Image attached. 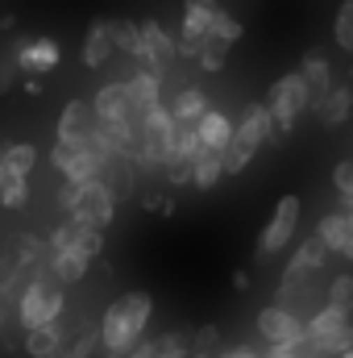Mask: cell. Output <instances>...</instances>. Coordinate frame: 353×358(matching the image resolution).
<instances>
[{
    "label": "cell",
    "instance_id": "cell-29",
    "mask_svg": "<svg viewBox=\"0 0 353 358\" xmlns=\"http://www.w3.org/2000/svg\"><path fill=\"white\" fill-rule=\"evenodd\" d=\"M96 346H100V325H96V329H80L75 338H67L63 350H59V358H88Z\"/></svg>",
    "mask_w": 353,
    "mask_h": 358
},
{
    "label": "cell",
    "instance_id": "cell-46",
    "mask_svg": "<svg viewBox=\"0 0 353 358\" xmlns=\"http://www.w3.org/2000/svg\"><path fill=\"white\" fill-rule=\"evenodd\" d=\"M350 221H353V213H350Z\"/></svg>",
    "mask_w": 353,
    "mask_h": 358
},
{
    "label": "cell",
    "instance_id": "cell-8",
    "mask_svg": "<svg viewBox=\"0 0 353 358\" xmlns=\"http://www.w3.org/2000/svg\"><path fill=\"white\" fill-rule=\"evenodd\" d=\"M258 334H262L270 346H287V350H295V346L308 338V325L299 321V313L270 304V308L258 313Z\"/></svg>",
    "mask_w": 353,
    "mask_h": 358
},
{
    "label": "cell",
    "instance_id": "cell-12",
    "mask_svg": "<svg viewBox=\"0 0 353 358\" xmlns=\"http://www.w3.org/2000/svg\"><path fill=\"white\" fill-rule=\"evenodd\" d=\"M91 113H96V121H137L142 125V113L129 104L125 84H104L91 100Z\"/></svg>",
    "mask_w": 353,
    "mask_h": 358
},
{
    "label": "cell",
    "instance_id": "cell-45",
    "mask_svg": "<svg viewBox=\"0 0 353 358\" xmlns=\"http://www.w3.org/2000/svg\"><path fill=\"white\" fill-rule=\"evenodd\" d=\"M341 358H353V350H350V355H341Z\"/></svg>",
    "mask_w": 353,
    "mask_h": 358
},
{
    "label": "cell",
    "instance_id": "cell-7",
    "mask_svg": "<svg viewBox=\"0 0 353 358\" xmlns=\"http://www.w3.org/2000/svg\"><path fill=\"white\" fill-rule=\"evenodd\" d=\"M308 342H312L316 350H324V355H350V350H353L350 317L324 304V308H320V313H312V321H308Z\"/></svg>",
    "mask_w": 353,
    "mask_h": 358
},
{
    "label": "cell",
    "instance_id": "cell-5",
    "mask_svg": "<svg viewBox=\"0 0 353 358\" xmlns=\"http://www.w3.org/2000/svg\"><path fill=\"white\" fill-rule=\"evenodd\" d=\"M175 138H179V121L171 108L154 104L142 113V159L146 163H171L175 159Z\"/></svg>",
    "mask_w": 353,
    "mask_h": 358
},
{
    "label": "cell",
    "instance_id": "cell-34",
    "mask_svg": "<svg viewBox=\"0 0 353 358\" xmlns=\"http://www.w3.org/2000/svg\"><path fill=\"white\" fill-rule=\"evenodd\" d=\"M333 183H337V192H341V200H345V213H353V163L350 159H341V163L333 167Z\"/></svg>",
    "mask_w": 353,
    "mask_h": 358
},
{
    "label": "cell",
    "instance_id": "cell-1",
    "mask_svg": "<svg viewBox=\"0 0 353 358\" xmlns=\"http://www.w3.org/2000/svg\"><path fill=\"white\" fill-rule=\"evenodd\" d=\"M150 317H154V296L150 292H137V287L133 292H121L104 308V317H100V350L108 358H125L142 342Z\"/></svg>",
    "mask_w": 353,
    "mask_h": 358
},
{
    "label": "cell",
    "instance_id": "cell-35",
    "mask_svg": "<svg viewBox=\"0 0 353 358\" xmlns=\"http://www.w3.org/2000/svg\"><path fill=\"white\" fill-rule=\"evenodd\" d=\"M25 200H29V179H8L4 192H0V204L13 213V208H21Z\"/></svg>",
    "mask_w": 353,
    "mask_h": 358
},
{
    "label": "cell",
    "instance_id": "cell-9",
    "mask_svg": "<svg viewBox=\"0 0 353 358\" xmlns=\"http://www.w3.org/2000/svg\"><path fill=\"white\" fill-rule=\"evenodd\" d=\"M100 250H104V234L80 225V221H63L50 234V255H84V259H96Z\"/></svg>",
    "mask_w": 353,
    "mask_h": 358
},
{
    "label": "cell",
    "instance_id": "cell-15",
    "mask_svg": "<svg viewBox=\"0 0 353 358\" xmlns=\"http://www.w3.org/2000/svg\"><path fill=\"white\" fill-rule=\"evenodd\" d=\"M195 134H200V146H204V150H212V155H225V150H229V142H233V134H237V125H233V121H229L220 108H208V113L200 117Z\"/></svg>",
    "mask_w": 353,
    "mask_h": 358
},
{
    "label": "cell",
    "instance_id": "cell-3",
    "mask_svg": "<svg viewBox=\"0 0 353 358\" xmlns=\"http://www.w3.org/2000/svg\"><path fill=\"white\" fill-rule=\"evenodd\" d=\"M59 200H63V208L71 213V221H80V225H88V229H108L112 221H117V196L104 187V179H91V183H63V192H59Z\"/></svg>",
    "mask_w": 353,
    "mask_h": 358
},
{
    "label": "cell",
    "instance_id": "cell-16",
    "mask_svg": "<svg viewBox=\"0 0 353 358\" xmlns=\"http://www.w3.org/2000/svg\"><path fill=\"white\" fill-rule=\"evenodd\" d=\"M84 67L91 71H100V67H108V59L117 55V42H112V21H91L88 38H84Z\"/></svg>",
    "mask_w": 353,
    "mask_h": 358
},
{
    "label": "cell",
    "instance_id": "cell-10",
    "mask_svg": "<svg viewBox=\"0 0 353 358\" xmlns=\"http://www.w3.org/2000/svg\"><path fill=\"white\" fill-rule=\"evenodd\" d=\"M13 59H17V67L33 80V76H46L50 67H59L63 50H59L54 38H21L17 50H13Z\"/></svg>",
    "mask_w": 353,
    "mask_h": 358
},
{
    "label": "cell",
    "instance_id": "cell-33",
    "mask_svg": "<svg viewBox=\"0 0 353 358\" xmlns=\"http://www.w3.org/2000/svg\"><path fill=\"white\" fill-rule=\"evenodd\" d=\"M241 38V21L233 17V13H216V25H212V42H220V46H233Z\"/></svg>",
    "mask_w": 353,
    "mask_h": 358
},
{
    "label": "cell",
    "instance_id": "cell-17",
    "mask_svg": "<svg viewBox=\"0 0 353 358\" xmlns=\"http://www.w3.org/2000/svg\"><path fill=\"white\" fill-rule=\"evenodd\" d=\"M216 13H220L216 0H183V34L187 38H200V42H212Z\"/></svg>",
    "mask_w": 353,
    "mask_h": 358
},
{
    "label": "cell",
    "instance_id": "cell-36",
    "mask_svg": "<svg viewBox=\"0 0 353 358\" xmlns=\"http://www.w3.org/2000/svg\"><path fill=\"white\" fill-rule=\"evenodd\" d=\"M225 59H229V46L208 42V46H204V55H200V67H204V71H220V67H225Z\"/></svg>",
    "mask_w": 353,
    "mask_h": 358
},
{
    "label": "cell",
    "instance_id": "cell-18",
    "mask_svg": "<svg viewBox=\"0 0 353 358\" xmlns=\"http://www.w3.org/2000/svg\"><path fill=\"white\" fill-rule=\"evenodd\" d=\"M125 92H129V104H133L137 113H146V108L163 104V100H158V96H163V76H158V71H137V76L125 80Z\"/></svg>",
    "mask_w": 353,
    "mask_h": 358
},
{
    "label": "cell",
    "instance_id": "cell-38",
    "mask_svg": "<svg viewBox=\"0 0 353 358\" xmlns=\"http://www.w3.org/2000/svg\"><path fill=\"white\" fill-rule=\"evenodd\" d=\"M21 259H25V267H38V263H42V246H38V238H21Z\"/></svg>",
    "mask_w": 353,
    "mask_h": 358
},
{
    "label": "cell",
    "instance_id": "cell-2",
    "mask_svg": "<svg viewBox=\"0 0 353 358\" xmlns=\"http://www.w3.org/2000/svg\"><path fill=\"white\" fill-rule=\"evenodd\" d=\"M63 304H67V292H63V283L54 279V271H38V275L21 287V296H17V325H21L25 334L46 329V325H59Z\"/></svg>",
    "mask_w": 353,
    "mask_h": 358
},
{
    "label": "cell",
    "instance_id": "cell-6",
    "mask_svg": "<svg viewBox=\"0 0 353 358\" xmlns=\"http://www.w3.org/2000/svg\"><path fill=\"white\" fill-rule=\"evenodd\" d=\"M299 213H303V200L295 192H287L274 204V217L266 221L262 238H258V259H274V255H283V246H291L295 225H299Z\"/></svg>",
    "mask_w": 353,
    "mask_h": 358
},
{
    "label": "cell",
    "instance_id": "cell-37",
    "mask_svg": "<svg viewBox=\"0 0 353 358\" xmlns=\"http://www.w3.org/2000/svg\"><path fill=\"white\" fill-rule=\"evenodd\" d=\"M17 71H21V67H17V59H13V55H4V59H0V96H4V92H13Z\"/></svg>",
    "mask_w": 353,
    "mask_h": 358
},
{
    "label": "cell",
    "instance_id": "cell-42",
    "mask_svg": "<svg viewBox=\"0 0 353 358\" xmlns=\"http://www.w3.org/2000/svg\"><path fill=\"white\" fill-rule=\"evenodd\" d=\"M266 358H299L295 350H287V346H270V355Z\"/></svg>",
    "mask_w": 353,
    "mask_h": 358
},
{
    "label": "cell",
    "instance_id": "cell-21",
    "mask_svg": "<svg viewBox=\"0 0 353 358\" xmlns=\"http://www.w3.org/2000/svg\"><path fill=\"white\" fill-rule=\"evenodd\" d=\"M324 259H329V250H324V242L312 234V238H308V242H303V246L291 255V263H287V271H283V275L299 279L303 271H320V267H324Z\"/></svg>",
    "mask_w": 353,
    "mask_h": 358
},
{
    "label": "cell",
    "instance_id": "cell-23",
    "mask_svg": "<svg viewBox=\"0 0 353 358\" xmlns=\"http://www.w3.org/2000/svg\"><path fill=\"white\" fill-rule=\"evenodd\" d=\"M63 329L59 325H46V329H33V334H25V355L29 358H59L63 350Z\"/></svg>",
    "mask_w": 353,
    "mask_h": 358
},
{
    "label": "cell",
    "instance_id": "cell-39",
    "mask_svg": "<svg viewBox=\"0 0 353 358\" xmlns=\"http://www.w3.org/2000/svg\"><path fill=\"white\" fill-rule=\"evenodd\" d=\"M8 313L17 317V300H13V283H8V279H0V321H4Z\"/></svg>",
    "mask_w": 353,
    "mask_h": 358
},
{
    "label": "cell",
    "instance_id": "cell-4",
    "mask_svg": "<svg viewBox=\"0 0 353 358\" xmlns=\"http://www.w3.org/2000/svg\"><path fill=\"white\" fill-rule=\"evenodd\" d=\"M312 100H316V96H312L308 80H303L299 71H291V76L274 80L270 92H266V108H270V121H274V138H287V134L295 129L299 113H303Z\"/></svg>",
    "mask_w": 353,
    "mask_h": 358
},
{
    "label": "cell",
    "instance_id": "cell-43",
    "mask_svg": "<svg viewBox=\"0 0 353 358\" xmlns=\"http://www.w3.org/2000/svg\"><path fill=\"white\" fill-rule=\"evenodd\" d=\"M4 183H8V171H4V159H0V192H4Z\"/></svg>",
    "mask_w": 353,
    "mask_h": 358
},
{
    "label": "cell",
    "instance_id": "cell-28",
    "mask_svg": "<svg viewBox=\"0 0 353 358\" xmlns=\"http://www.w3.org/2000/svg\"><path fill=\"white\" fill-rule=\"evenodd\" d=\"M50 267H54V279L67 287V283H80L88 275L91 259H84V255H50Z\"/></svg>",
    "mask_w": 353,
    "mask_h": 358
},
{
    "label": "cell",
    "instance_id": "cell-30",
    "mask_svg": "<svg viewBox=\"0 0 353 358\" xmlns=\"http://www.w3.org/2000/svg\"><path fill=\"white\" fill-rule=\"evenodd\" d=\"M333 38H337V46L345 55H353V0H341L337 21H333Z\"/></svg>",
    "mask_w": 353,
    "mask_h": 358
},
{
    "label": "cell",
    "instance_id": "cell-25",
    "mask_svg": "<svg viewBox=\"0 0 353 358\" xmlns=\"http://www.w3.org/2000/svg\"><path fill=\"white\" fill-rule=\"evenodd\" d=\"M146 358H191V334H163V338H150L146 342Z\"/></svg>",
    "mask_w": 353,
    "mask_h": 358
},
{
    "label": "cell",
    "instance_id": "cell-22",
    "mask_svg": "<svg viewBox=\"0 0 353 358\" xmlns=\"http://www.w3.org/2000/svg\"><path fill=\"white\" fill-rule=\"evenodd\" d=\"M208 108H212V104H208L204 88H183L175 96V104H171V113H175L179 125H200V117H204Z\"/></svg>",
    "mask_w": 353,
    "mask_h": 358
},
{
    "label": "cell",
    "instance_id": "cell-27",
    "mask_svg": "<svg viewBox=\"0 0 353 358\" xmlns=\"http://www.w3.org/2000/svg\"><path fill=\"white\" fill-rule=\"evenodd\" d=\"M225 179V163H220V155H212V150H204L200 159H195V167H191V187H200V192H208V187H216Z\"/></svg>",
    "mask_w": 353,
    "mask_h": 358
},
{
    "label": "cell",
    "instance_id": "cell-14",
    "mask_svg": "<svg viewBox=\"0 0 353 358\" xmlns=\"http://www.w3.org/2000/svg\"><path fill=\"white\" fill-rule=\"evenodd\" d=\"M316 238L324 242L329 255H345V259H353V221H350V213H324L320 225H316Z\"/></svg>",
    "mask_w": 353,
    "mask_h": 358
},
{
    "label": "cell",
    "instance_id": "cell-32",
    "mask_svg": "<svg viewBox=\"0 0 353 358\" xmlns=\"http://www.w3.org/2000/svg\"><path fill=\"white\" fill-rule=\"evenodd\" d=\"M216 346H220V329L216 325H200L191 334V358H212Z\"/></svg>",
    "mask_w": 353,
    "mask_h": 358
},
{
    "label": "cell",
    "instance_id": "cell-31",
    "mask_svg": "<svg viewBox=\"0 0 353 358\" xmlns=\"http://www.w3.org/2000/svg\"><path fill=\"white\" fill-rule=\"evenodd\" d=\"M329 308L353 313V275H337V279L329 283Z\"/></svg>",
    "mask_w": 353,
    "mask_h": 358
},
{
    "label": "cell",
    "instance_id": "cell-41",
    "mask_svg": "<svg viewBox=\"0 0 353 358\" xmlns=\"http://www.w3.org/2000/svg\"><path fill=\"white\" fill-rule=\"evenodd\" d=\"M250 287V275L246 271H233V292H246Z\"/></svg>",
    "mask_w": 353,
    "mask_h": 358
},
{
    "label": "cell",
    "instance_id": "cell-24",
    "mask_svg": "<svg viewBox=\"0 0 353 358\" xmlns=\"http://www.w3.org/2000/svg\"><path fill=\"white\" fill-rule=\"evenodd\" d=\"M299 76L308 80V88L316 100H324L333 84H329V76H333V67H329V59H320V55H303V63H299Z\"/></svg>",
    "mask_w": 353,
    "mask_h": 358
},
{
    "label": "cell",
    "instance_id": "cell-26",
    "mask_svg": "<svg viewBox=\"0 0 353 358\" xmlns=\"http://www.w3.org/2000/svg\"><path fill=\"white\" fill-rule=\"evenodd\" d=\"M112 42H117V50L133 55L137 63L146 59V42H142V21H112Z\"/></svg>",
    "mask_w": 353,
    "mask_h": 358
},
{
    "label": "cell",
    "instance_id": "cell-44",
    "mask_svg": "<svg viewBox=\"0 0 353 358\" xmlns=\"http://www.w3.org/2000/svg\"><path fill=\"white\" fill-rule=\"evenodd\" d=\"M350 84H353V67H350Z\"/></svg>",
    "mask_w": 353,
    "mask_h": 358
},
{
    "label": "cell",
    "instance_id": "cell-13",
    "mask_svg": "<svg viewBox=\"0 0 353 358\" xmlns=\"http://www.w3.org/2000/svg\"><path fill=\"white\" fill-rule=\"evenodd\" d=\"M241 146H250L254 155H258V146L274 138V121H270V108H266V100H254L250 108H246V117L237 121V134H233Z\"/></svg>",
    "mask_w": 353,
    "mask_h": 358
},
{
    "label": "cell",
    "instance_id": "cell-19",
    "mask_svg": "<svg viewBox=\"0 0 353 358\" xmlns=\"http://www.w3.org/2000/svg\"><path fill=\"white\" fill-rule=\"evenodd\" d=\"M316 113H320V125H329V129L345 125V121H350V113H353V88H350V84L333 88L324 100H316Z\"/></svg>",
    "mask_w": 353,
    "mask_h": 358
},
{
    "label": "cell",
    "instance_id": "cell-40",
    "mask_svg": "<svg viewBox=\"0 0 353 358\" xmlns=\"http://www.w3.org/2000/svg\"><path fill=\"white\" fill-rule=\"evenodd\" d=\"M216 358H258L254 350H246V346H229V350H220Z\"/></svg>",
    "mask_w": 353,
    "mask_h": 358
},
{
    "label": "cell",
    "instance_id": "cell-20",
    "mask_svg": "<svg viewBox=\"0 0 353 358\" xmlns=\"http://www.w3.org/2000/svg\"><path fill=\"white\" fill-rule=\"evenodd\" d=\"M0 159H4L8 179H29L33 167H38V146H33V142H13V146L0 150Z\"/></svg>",
    "mask_w": 353,
    "mask_h": 358
},
{
    "label": "cell",
    "instance_id": "cell-11",
    "mask_svg": "<svg viewBox=\"0 0 353 358\" xmlns=\"http://www.w3.org/2000/svg\"><path fill=\"white\" fill-rule=\"evenodd\" d=\"M91 134H96V113H91V104L71 100V104L59 113V129H54V138H59L63 146H84V142H91Z\"/></svg>",
    "mask_w": 353,
    "mask_h": 358
}]
</instances>
